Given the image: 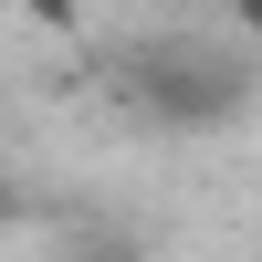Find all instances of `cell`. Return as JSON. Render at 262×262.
Here are the masks:
<instances>
[{"instance_id": "6da1fadb", "label": "cell", "mask_w": 262, "mask_h": 262, "mask_svg": "<svg viewBox=\"0 0 262 262\" xmlns=\"http://www.w3.org/2000/svg\"><path fill=\"white\" fill-rule=\"evenodd\" d=\"M137 105L158 126H231L252 105V63L210 42H147L137 53Z\"/></svg>"}, {"instance_id": "7a4b0ae2", "label": "cell", "mask_w": 262, "mask_h": 262, "mask_svg": "<svg viewBox=\"0 0 262 262\" xmlns=\"http://www.w3.org/2000/svg\"><path fill=\"white\" fill-rule=\"evenodd\" d=\"M21 11H32L42 32H84V0H21Z\"/></svg>"}, {"instance_id": "3957f363", "label": "cell", "mask_w": 262, "mask_h": 262, "mask_svg": "<svg viewBox=\"0 0 262 262\" xmlns=\"http://www.w3.org/2000/svg\"><path fill=\"white\" fill-rule=\"evenodd\" d=\"M21 210H32V189H21V179H11V168H0V231H11V221H21Z\"/></svg>"}, {"instance_id": "277c9868", "label": "cell", "mask_w": 262, "mask_h": 262, "mask_svg": "<svg viewBox=\"0 0 262 262\" xmlns=\"http://www.w3.org/2000/svg\"><path fill=\"white\" fill-rule=\"evenodd\" d=\"M221 11H231V32H242V42H262V0H221Z\"/></svg>"}]
</instances>
